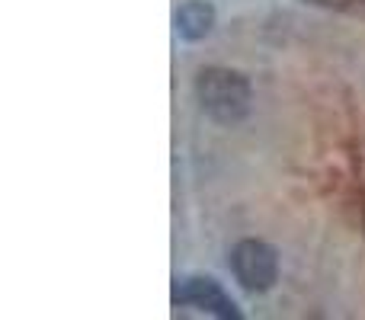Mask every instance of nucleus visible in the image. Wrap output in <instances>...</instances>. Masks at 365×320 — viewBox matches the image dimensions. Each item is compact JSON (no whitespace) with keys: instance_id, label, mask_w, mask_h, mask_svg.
<instances>
[{"instance_id":"1","label":"nucleus","mask_w":365,"mask_h":320,"mask_svg":"<svg viewBox=\"0 0 365 320\" xmlns=\"http://www.w3.org/2000/svg\"><path fill=\"white\" fill-rule=\"evenodd\" d=\"M195 96H199V106L205 109L208 119L221 122V125H234L250 113L253 90L240 71L205 68L195 81Z\"/></svg>"},{"instance_id":"2","label":"nucleus","mask_w":365,"mask_h":320,"mask_svg":"<svg viewBox=\"0 0 365 320\" xmlns=\"http://www.w3.org/2000/svg\"><path fill=\"white\" fill-rule=\"evenodd\" d=\"M231 272L247 291H269L279 279V257L263 240H240L231 250Z\"/></svg>"},{"instance_id":"3","label":"nucleus","mask_w":365,"mask_h":320,"mask_svg":"<svg viewBox=\"0 0 365 320\" xmlns=\"http://www.w3.org/2000/svg\"><path fill=\"white\" fill-rule=\"evenodd\" d=\"M173 304L177 308H199L221 320H240V308L215 279H202V276L180 279L177 289H173Z\"/></svg>"},{"instance_id":"4","label":"nucleus","mask_w":365,"mask_h":320,"mask_svg":"<svg viewBox=\"0 0 365 320\" xmlns=\"http://www.w3.org/2000/svg\"><path fill=\"white\" fill-rule=\"evenodd\" d=\"M173 26H177L180 38L199 42L215 29V6L208 0H186L177 10V16H173Z\"/></svg>"}]
</instances>
